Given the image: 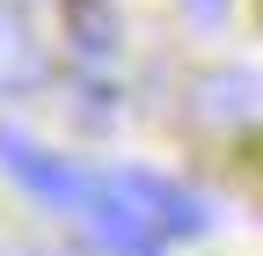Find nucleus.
<instances>
[{
    "label": "nucleus",
    "instance_id": "6",
    "mask_svg": "<svg viewBox=\"0 0 263 256\" xmlns=\"http://www.w3.org/2000/svg\"><path fill=\"white\" fill-rule=\"evenodd\" d=\"M256 103H263V95H256V74H212V81H205V103H197V110H205L212 124H241Z\"/></svg>",
    "mask_w": 263,
    "mask_h": 256
},
{
    "label": "nucleus",
    "instance_id": "4",
    "mask_svg": "<svg viewBox=\"0 0 263 256\" xmlns=\"http://www.w3.org/2000/svg\"><path fill=\"white\" fill-rule=\"evenodd\" d=\"M66 29H73L81 59H110L117 51V15L103 8V0H66Z\"/></svg>",
    "mask_w": 263,
    "mask_h": 256
},
{
    "label": "nucleus",
    "instance_id": "5",
    "mask_svg": "<svg viewBox=\"0 0 263 256\" xmlns=\"http://www.w3.org/2000/svg\"><path fill=\"white\" fill-rule=\"evenodd\" d=\"M37 66H44V51H37V37H29V22L22 15H0V88L37 81Z\"/></svg>",
    "mask_w": 263,
    "mask_h": 256
},
{
    "label": "nucleus",
    "instance_id": "1",
    "mask_svg": "<svg viewBox=\"0 0 263 256\" xmlns=\"http://www.w3.org/2000/svg\"><path fill=\"white\" fill-rule=\"evenodd\" d=\"M0 169H8L29 198H44V205H88L95 198V176H81L66 154H44L22 124H0Z\"/></svg>",
    "mask_w": 263,
    "mask_h": 256
},
{
    "label": "nucleus",
    "instance_id": "7",
    "mask_svg": "<svg viewBox=\"0 0 263 256\" xmlns=\"http://www.w3.org/2000/svg\"><path fill=\"white\" fill-rule=\"evenodd\" d=\"M183 8H190L197 22H219V15H227V0H183Z\"/></svg>",
    "mask_w": 263,
    "mask_h": 256
},
{
    "label": "nucleus",
    "instance_id": "2",
    "mask_svg": "<svg viewBox=\"0 0 263 256\" xmlns=\"http://www.w3.org/2000/svg\"><path fill=\"white\" fill-rule=\"evenodd\" d=\"M81 212H88V242L103 249V256H168V234H161L110 176H95V198Z\"/></svg>",
    "mask_w": 263,
    "mask_h": 256
},
{
    "label": "nucleus",
    "instance_id": "3",
    "mask_svg": "<svg viewBox=\"0 0 263 256\" xmlns=\"http://www.w3.org/2000/svg\"><path fill=\"white\" fill-rule=\"evenodd\" d=\"M110 183H117L124 198L139 205L146 220H154L161 234H205V227H212V205L197 198L190 183H168V176H146V169H110Z\"/></svg>",
    "mask_w": 263,
    "mask_h": 256
}]
</instances>
